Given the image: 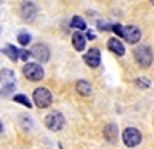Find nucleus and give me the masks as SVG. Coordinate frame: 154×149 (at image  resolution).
<instances>
[{"label": "nucleus", "instance_id": "obj_2", "mask_svg": "<svg viewBox=\"0 0 154 149\" xmlns=\"http://www.w3.org/2000/svg\"><path fill=\"white\" fill-rule=\"evenodd\" d=\"M0 83L3 85V88H2V95H6L9 94L12 89H14V86H16V76H14V72H12L11 69H2L0 71Z\"/></svg>", "mask_w": 154, "mask_h": 149}, {"label": "nucleus", "instance_id": "obj_22", "mask_svg": "<svg viewBox=\"0 0 154 149\" xmlns=\"http://www.w3.org/2000/svg\"><path fill=\"white\" fill-rule=\"evenodd\" d=\"M97 28H99L100 31H108V29H112V26L106 25L105 22H97Z\"/></svg>", "mask_w": 154, "mask_h": 149}, {"label": "nucleus", "instance_id": "obj_25", "mask_svg": "<svg viewBox=\"0 0 154 149\" xmlns=\"http://www.w3.org/2000/svg\"><path fill=\"white\" fill-rule=\"evenodd\" d=\"M151 3H152V5H154V0H151Z\"/></svg>", "mask_w": 154, "mask_h": 149}, {"label": "nucleus", "instance_id": "obj_12", "mask_svg": "<svg viewBox=\"0 0 154 149\" xmlns=\"http://www.w3.org/2000/svg\"><path fill=\"white\" fill-rule=\"evenodd\" d=\"M103 135L109 143H116V140H117V126L114 123H108L103 129Z\"/></svg>", "mask_w": 154, "mask_h": 149}, {"label": "nucleus", "instance_id": "obj_17", "mask_svg": "<svg viewBox=\"0 0 154 149\" xmlns=\"http://www.w3.org/2000/svg\"><path fill=\"white\" fill-rule=\"evenodd\" d=\"M14 102H19V103H22L23 106H26L28 109L32 106V103L29 102V98H28L26 95H23V94H16V95H14Z\"/></svg>", "mask_w": 154, "mask_h": 149}, {"label": "nucleus", "instance_id": "obj_16", "mask_svg": "<svg viewBox=\"0 0 154 149\" xmlns=\"http://www.w3.org/2000/svg\"><path fill=\"white\" fill-rule=\"evenodd\" d=\"M71 28L79 29V31H85V29H86V23H85V20H83L82 17L75 16V17H72V20H71Z\"/></svg>", "mask_w": 154, "mask_h": 149}, {"label": "nucleus", "instance_id": "obj_24", "mask_svg": "<svg viewBox=\"0 0 154 149\" xmlns=\"http://www.w3.org/2000/svg\"><path fill=\"white\" fill-rule=\"evenodd\" d=\"M2 129H3V128H2V123H0V134H2Z\"/></svg>", "mask_w": 154, "mask_h": 149}, {"label": "nucleus", "instance_id": "obj_8", "mask_svg": "<svg viewBox=\"0 0 154 149\" xmlns=\"http://www.w3.org/2000/svg\"><path fill=\"white\" fill-rule=\"evenodd\" d=\"M31 54H32L34 58H37L38 61H40V63H46V61L49 60V49L42 43L34 45L32 49H31Z\"/></svg>", "mask_w": 154, "mask_h": 149}, {"label": "nucleus", "instance_id": "obj_20", "mask_svg": "<svg viewBox=\"0 0 154 149\" xmlns=\"http://www.w3.org/2000/svg\"><path fill=\"white\" fill-rule=\"evenodd\" d=\"M112 31L117 34L119 37H122V34H123V26H122V25H119V23H116V25H112Z\"/></svg>", "mask_w": 154, "mask_h": 149}, {"label": "nucleus", "instance_id": "obj_15", "mask_svg": "<svg viewBox=\"0 0 154 149\" xmlns=\"http://www.w3.org/2000/svg\"><path fill=\"white\" fill-rule=\"evenodd\" d=\"M3 54L6 57H9L12 61H17L20 58V51H19L16 46H12V45H6V48L3 49Z\"/></svg>", "mask_w": 154, "mask_h": 149}, {"label": "nucleus", "instance_id": "obj_4", "mask_svg": "<svg viewBox=\"0 0 154 149\" xmlns=\"http://www.w3.org/2000/svg\"><path fill=\"white\" fill-rule=\"evenodd\" d=\"M32 100L38 108H48L53 103V95L46 88H37L32 94Z\"/></svg>", "mask_w": 154, "mask_h": 149}, {"label": "nucleus", "instance_id": "obj_7", "mask_svg": "<svg viewBox=\"0 0 154 149\" xmlns=\"http://www.w3.org/2000/svg\"><path fill=\"white\" fill-rule=\"evenodd\" d=\"M140 37H142V34H140V29L137 26H134V25H130V26H125L123 28V34H122V39H125L130 45H136Z\"/></svg>", "mask_w": 154, "mask_h": 149}, {"label": "nucleus", "instance_id": "obj_9", "mask_svg": "<svg viewBox=\"0 0 154 149\" xmlns=\"http://www.w3.org/2000/svg\"><path fill=\"white\" fill-rule=\"evenodd\" d=\"M37 14V6L32 3V2H23L22 6H20V16L23 20H26V22H31L34 20Z\"/></svg>", "mask_w": 154, "mask_h": 149}, {"label": "nucleus", "instance_id": "obj_18", "mask_svg": "<svg viewBox=\"0 0 154 149\" xmlns=\"http://www.w3.org/2000/svg\"><path fill=\"white\" fill-rule=\"evenodd\" d=\"M17 40H19L20 45H28V43L31 42V35H29L28 32H20L19 37H17Z\"/></svg>", "mask_w": 154, "mask_h": 149}, {"label": "nucleus", "instance_id": "obj_23", "mask_svg": "<svg viewBox=\"0 0 154 149\" xmlns=\"http://www.w3.org/2000/svg\"><path fill=\"white\" fill-rule=\"evenodd\" d=\"M94 37H96V34H94L93 31H88V32H86V39H91V40H93Z\"/></svg>", "mask_w": 154, "mask_h": 149}, {"label": "nucleus", "instance_id": "obj_3", "mask_svg": "<svg viewBox=\"0 0 154 149\" xmlns=\"http://www.w3.org/2000/svg\"><path fill=\"white\" fill-rule=\"evenodd\" d=\"M23 76L31 82H38L45 77V71L37 63H26L23 66Z\"/></svg>", "mask_w": 154, "mask_h": 149}, {"label": "nucleus", "instance_id": "obj_5", "mask_svg": "<svg viewBox=\"0 0 154 149\" xmlns=\"http://www.w3.org/2000/svg\"><path fill=\"white\" fill-rule=\"evenodd\" d=\"M45 126L49 131H60L63 126H65V117H63L60 112H57V111L49 112L45 117Z\"/></svg>", "mask_w": 154, "mask_h": 149}, {"label": "nucleus", "instance_id": "obj_19", "mask_svg": "<svg viewBox=\"0 0 154 149\" xmlns=\"http://www.w3.org/2000/svg\"><path fill=\"white\" fill-rule=\"evenodd\" d=\"M136 83L140 86V88H143V89H146L148 86L151 85V83H149V80H146V79H143V77H139V79L136 80Z\"/></svg>", "mask_w": 154, "mask_h": 149}, {"label": "nucleus", "instance_id": "obj_10", "mask_svg": "<svg viewBox=\"0 0 154 149\" xmlns=\"http://www.w3.org/2000/svg\"><path fill=\"white\" fill-rule=\"evenodd\" d=\"M83 60H85V63L88 66H91V68H97L100 65V51L97 48H91L89 51L83 55Z\"/></svg>", "mask_w": 154, "mask_h": 149}, {"label": "nucleus", "instance_id": "obj_13", "mask_svg": "<svg viewBox=\"0 0 154 149\" xmlns=\"http://www.w3.org/2000/svg\"><path fill=\"white\" fill-rule=\"evenodd\" d=\"M72 46L77 49V51H83L85 46H86V37L82 32H74L72 34Z\"/></svg>", "mask_w": 154, "mask_h": 149}, {"label": "nucleus", "instance_id": "obj_11", "mask_svg": "<svg viewBox=\"0 0 154 149\" xmlns=\"http://www.w3.org/2000/svg\"><path fill=\"white\" fill-rule=\"evenodd\" d=\"M108 49L111 52H114L116 55H123L125 54V48H123V45H122V42L120 40H117V39H109L108 40Z\"/></svg>", "mask_w": 154, "mask_h": 149}, {"label": "nucleus", "instance_id": "obj_6", "mask_svg": "<svg viewBox=\"0 0 154 149\" xmlns=\"http://www.w3.org/2000/svg\"><path fill=\"white\" fill-rule=\"evenodd\" d=\"M122 139H123V143L128 148H134L142 142V134H140V131L136 129V128H126L122 134Z\"/></svg>", "mask_w": 154, "mask_h": 149}, {"label": "nucleus", "instance_id": "obj_1", "mask_svg": "<svg viewBox=\"0 0 154 149\" xmlns=\"http://www.w3.org/2000/svg\"><path fill=\"white\" fill-rule=\"evenodd\" d=\"M134 58L139 63V66L148 68L152 63V51H151V48L146 46V45H140L139 48L134 49Z\"/></svg>", "mask_w": 154, "mask_h": 149}, {"label": "nucleus", "instance_id": "obj_21", "mask_svg": "<svg viewBox=\"0 0 154 149\" xmlns=\"http://www.w3.org/2000/svg\"><path fill=\"white\" fill-rule=\"evenodd\" d=\"M29 55H32V54H31V51H26V49H22V51H20V58H22L23 61H26V63H28Z\"/></svg>", "mask_w": 154, "mask_h": 149}, {"label": "nucleus", "instance_id": "obj_14", "mask_svg": "<svg viewBox=\"0 0 154 149\" xmlns=\"http://www.w3.org/2000/svg\"><path fill=\"white\" fill-rule=\"evenodd\" d=\"M75 89H77V92H79L80 95L86 97V95H89L93 92V86L89 85V82H86V80H79L75 83Z\"/></svg>", "mask_w": 154, "mask_h": 149}]
</instances>
